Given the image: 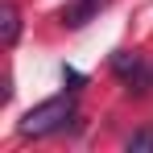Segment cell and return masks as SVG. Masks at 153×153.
<instances>
[{
  "instance_id": "obj_1",
  "label": "cell",
  "mask_w": 153,
  "mask_h": 153,
  "mask_svg": "<svg viewBox=\"0 0 153 153\" xmlns=\"http://www.w3.org/2000/svg\"><path fill=\"white\" fill-rule=\"evenodd\" d=\"M66 120H75V100L71 95H54V100L29 108L25 120H21V132L25 137H50L58 128H66Z\"/></svg>"
},
{
  "instance_id": "obj_2",
  "label": "cell",
  "mask_w": 153,
  "mask_h": 153,
  "mask_svg": "<svg viewBox=\"0 0 153 153\" xmlns=\"http://www.w3.org/2000/svg\"><path fill=\"white\" fill-rule=\"evenodd\" d=\"M100 4H103V0H79V4H71V8H62V21L79 29V25H87V17H91Z\"/></svg>"
},
{
  "instance_id": "obj_3",
  "label": "cell",
  "mask_w": 153,
  "mask_h": 153,
  "mask_svg": "<svg viewBox=\"0 0 153 153\" xmlns=\"http://www.w3.org/2000/svg\"><path fill=\"white\" fill-rule=\"evenodd\" d=\"M17 33H21V17H17L13 4H4V8H0V37H4V46H13Z\"/></svg>"
},
{
  "instance_id": "obj_4",
  "label": "cell",
  "mask_w": 153,
  "mask_h": 153,
  "mask_svg": "<svg viewBox=\"0 0 153 153\" xmlns=\"http://www.w3.org/2000/svg\"><path fill=\"white\" fill-rule=\"evenodd\" d=\"M112 71H116V75H120V79L128 83V79L141 71V58H137V54H128V50H120L116 58H112Z\"/></svg>"
},
{
  "instance_id": "obj_5",
  "label": "cell",
  "mask_w": 153,
  "mask_h": 153,
  "mask_svg": "<svg viewBox=\"0 0 153 153\" xmlns=\"http://www.w3.org/2000/svg\"><path fill=\"white\" fill-rule=\"evenodd\" d=\"M128 153H153V128H141L128 137Z\"/></svg>"
},
{
  "instance_id": "obj_6",
  "label": "cell",
  "mask_w": 153,
  "mask_h": 153,
  "mask_svg": "<svg viewBox=\"0 0 153 153\" xmlns=\"http://www.w3.org/2000/svg\"><path fill=\"white\" fill-rule=\"evenodd\" d=\"M62 79H66V83H75V87H79V83H83V75H79V71H71V66L62 71Z\"/></svg>"
}]
</instances>
